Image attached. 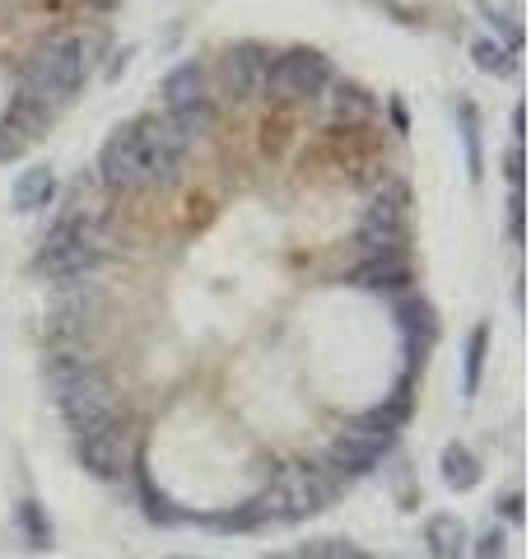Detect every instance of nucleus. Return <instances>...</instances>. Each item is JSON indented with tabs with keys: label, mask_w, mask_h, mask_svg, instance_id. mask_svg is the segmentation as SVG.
I'll return each mask as SVG.
<instances>
[{
	"label": "nucleus",
	"mask_w": 531,
	"mask_h": 559,
	"mask_svg": "<svg viewBox=\"0 0 531 559\" xmlns=\"http://www.w3.org/2000/svg\"><path fill=\"white\" fill-rule=\"evenodd\" d=\"M335 80V66L327 51H317V47H285V51H275L271 66H266V75H261V90L257 98L266 103L271 112H308L317 98L327 94V84Z\"/></svg>",
	"instance_id": "1"
},
{
	"label": "nucleus",
	"mask_w": 531,
	"mask_h": 559,
	"mask_svg": "<svg viewBox=\"0 0 531 559\" xmlns=\"http://www.w3.org/2000/svg\"><path fill=\"white\" fill-rule=\"evenodd\" d=\"M331 285H345V289H359L368 299H382L392 304L401 294L415 289V266H411V252H382V257H350L341 271H331Z\"/></svg>",
	"instance_id": "2"
},
{
	"label": "nucleus",
	"mask_w": 531,
	"mask_h": 559,
	"mask_svg": "<svg viewBox=\"0 0 531 559\" xmlns=\"http://www.w3.org/2000/svg\"><path fill=\"white\" fill-rule=\"evenodd\" d=\"M98 187L108 191L113 201H140V197H150L145 168H140L135 121H121V127H113V135L103 140V150H98Z\"/></svg>",
	"instance_id": "3"
},
{
	"label": "nucleus",
	"mask_w": 531,
	"mask_h": 559,
	"mask_svg": "<svg viewBox=\"0 0 531 559\" xmlns=\"http://www.w3.org/2000/svg\"><path fill=\"white\" fill-rule=\"evenodd\" d=\"M271 57L275 51L266 43H252V38L224 47L215 57V90L210 94L220 103H234V108H247L261 90V75H266V66H271Z\"/></svg>",
	"instance_id": "4"
},
{
	"label": "nucleus",
	"mask_w": 531,
	"mask_h": 559,
	"mask_svg": "<svg viewBox=\"0 0 531 559\" xmlns=\"http://www.w3.org/2000/svg\"><path fill=\"white\" fill-rule=\"evenodd\" d=\"M308 112H317V131H335V127H364V121H378L382 103H378V94L368 90V84L335 75L327 84V94L317 98Z\"/></svg>",
	"instance_id": "5"
},
{
	"label": "nucleus",
	"mask_w": 531,
	"mask_h": 559,
	"mask_svg": "<svg viewBox=\"0 0 531 559\" xmlns=\"http://www.w3.org/2000/svg\"><path fill=\"white\" fill-rule=\"evenodd\" d=\"M354 257H382V252H411V224L405 215H382V210H359V224L350 234Z\"/></svg>",
	"instance_id": "6"
},
{
	"label": "nucleus",
	"mask_w": 531,
	"mask_h": 559,
	"mask_svg": "<svg viewBox=\"0 0 531 559\" xmlns=\"http://www.w3.org/2000/svg\"><path fill=\"white\" fill-rule=\"evenodd\" d=\"M57 117H61L57 103H47V98H38V94H24V90H14V94H10V108H5V117H0V121H5L10 131H20L28 145H33V140H43L51 127H57Z\"/></svg>",
	"instance_id": "7"
},
{
	"label": "nucleus",
	"mask_w": 531,
	"mask_h": 559,
	"mask_svg": "<svg viewBox=\"0 0 531 559\" xmlns=\"http://www.w3.org/2000/svg\"><path fill=\"white\" fill-rule=\"evenodd\" d=\"M164 112V121L168 127L182 135V140H205V135H215L220 131V121H224V103L215 98V94H201V98H191V103H182V108H158Z\"/></svg>",
	"instance_id": "8"
},
{
	"label": "nucleus",
	"mask_w": 531,
	"mask_h": 559,
	"mask_svg": "<svg viewBox=\"0 0 531 559\" xmlns=\"http://www.w3.org/2000/svg\"><path fill=\"white\" fill-rule=\"evenodd\" d=\"M201 94H210V70L201 61L173 66L164 75V84H158V103H164V108H182V103L201 98Z\"/></svg>",
	"instance_id": "9"
},
{
	"label": "nucleus",
	"mask_w": 531,
	"mask_h": 559,
	"mask_svg": "<svg viewBox=\"0 0 531 559\" xmlns=\"http://www.w3.org/2000/svg\"><path fill=\"white\" fill-rule=\"evenodd\" d=\"M51 201H57V173H51V164L24 168L20 182H14V210L33 215V210H47Z\"/></svg>",
	"instance_id": "10"
},
{
	"label": "nucleus",
	"mask_w": 531,
	"mask_h": 559,
	"mask_svg": "<svg viewBox=\"0 0 531 559\" xmlns=\"http://www.w3.org/2000/svg\"><path fill=\"white\" fill-rule=\"evenodd\" d=\"M364 205L382 210V215H405V210H411V182H405L401 173H382V178L364 191Z\"/></svg>",
	"instance_id": "11"
},
{
	"label": "nucleus",
	"mask_w": 531,
	"mask_h": 559,
	"mask_svg": "<svg viewBox=\"0 0 531 559\" xmlns=\"http://www.w3.org/2000/svg\"><path fill=\"white\" fill-rule=\"evenodd\" d=\"M261 559H382V555L354 546V540H308V546L275 550V555H261Z\"/></svg>",
	"instance_id": "12"
},
{
	"label": "nucleus",
	"mask_w": 531,
	"mask_h": 559,
	"mask_svg": "<svg viewBox=\"0 0 531 559\" xmlns=\"http://www.w3.org/2000/svg\"><path fill=\"white\" fill-rule=\"evenodd\" d=\"M294 145V117L290 112H266L261 127H257V150L266 159H285Z\"/></svg>",
	"instance_id": "13"
},
{
	"label": "nucleus",
	"mask_w": 531,
	"mask_h": 559,
	"mask_svg": "<svg viewBox=\"0 0 531 559\" xmlns=\"http://www.w3.org/2000/svg\"><path fill=\"white\" fill-rule=\"evenodd\" d=\"M457 121H462V140H467V168H471V178L481 182V168H485V154H481V112H475L471 98H457Z\"/></svg>",
	"instance_id": "14"
},
{
	"label": "nucleus",
	"mask_w": 531,
	"mask_h": 559,
	"mask_svg": "<svg viewBox=\"0 0 531 559\" xmlns=\"http://www.w3.org/2000/svg\"><path fill=\"white\" fill-rule=\"evenodd\" d=\"M471 57H475V66L485 70V75H512L518 70V61H512V51L504 47V43H494V38H481L471 47Z\"/></svg>",
	"instance_id": "15"
},
{
	"label": "nucleus",
	"mask_w": 531,
	"mask_h": 559,
	"mask_svg": "<svg viewBox=\"0 0 531 559\" xmlns=\"http://www.w3.org/2000/svg\"><path fill=\"white\" fill-rule=\"evenodd\" d=\"M485 341H489V331H485V326H475V331H471V345H467V388H475V382H481Z\"/></svg>",
	"instance_id": "16"
},
{
	"label": "nucleus",
	"mask_w": 531,
	"mask_h": 559,
	"mask_svg": "<svg viewBox=\"0 0 531 559\" xmlns=\"http://www.w3.org/2000/svg\"><path fill=\"white\" fill-rule=\"evenodd\" d=\"M28 154V140L20 131H10L5 121H0V164H10V159H24Z\"/></svg>",
	"instance_id": "17"
},
{
	"label": "nucleus",
	"mask_w": 531,
	"mask_h": 559,
	"mask_svg": "<svg viewBox=\"0 0 531 559\" xmlns=\"http://www.w3.org/2000/svg\"><path fill=\"white\" fill-rule=\"evenodd\" d=\"M448 480H452V485H471V480H475V466H471V457H467L462 448L448 452Z\"/></svg>",
	"instance_id": "18"
},
{
	"label": "nucleus",
	"mask_w": 531,
	"mask_h": 559,
	"mask_svg": "<svg viewBox=\"0 0 531 559\" xmlns=\"http://www.w3.org/2000/svg\"><path fill=\"white\" fill-rule=\"evenodd\" d=\"M508 238L522 242V191H512V201H508Z\"/></svg>",
	"instance_id": "19"
},
{
	"label": "nucleus",
	"mask_w": 531,
	"mask_h": 559,
	"mask_svg": "<svg viewBox=\"0 0 531 559\" xmlns=\"http://www.w3.org/2000/svg\"><path fill=\"white\" fill-rule=\"evenodd\" d=\"M504 173H508L512 191H518V187H522V145H512V150L504 154Z\"/></svg>",
	"instance_id": "20"
},
{
	"label": "nucleus",
	"mask_w": 531,
	"mask_h": 559,
	"mask_svg": "<svg viewBox=\"0 0 531 559\" xmlns=\"http://www.w3.org/2000/svg\"><path fill=\"white\" fill-rule=\"evenodd\" d=\"M387 112H392V131H397V135H401L405 127H411V121H405V108H401V103H397V98H392V103H387Z\"/></svg>",
	"instance_id": "21"
},
{
	"label": "nucleus",
	"mask_w": 531,
	"mask_h": 559,
	"mask_svg": "<svg viewBox=\"0 0 531 559\" xmlns=\"http://www.w3.org/2000/svg\"><path fill=\"white\" fill-rule=\"evenodd\" d=\"M80 5L94 14H113V10H121V0H80Z\"/></svg>",
	"instance_id": "22"
},
{
	"label": "nucleus",
	"mask_w": 531,
	"mask_h": 559,
	"mask_svg": "<svg viewBox=\"0 0 531 559\" xmlns=\"http://www.w3.org/2000/svg\"><path fill=\"white\" fill-rule=\"evenodd\" d=\"M127 61H131V51H127V47H121V51H117V61L108 66V80H117V75H121V70H127Z\"/></svg>",
	"instance_id": "23"
}]
</instances>
